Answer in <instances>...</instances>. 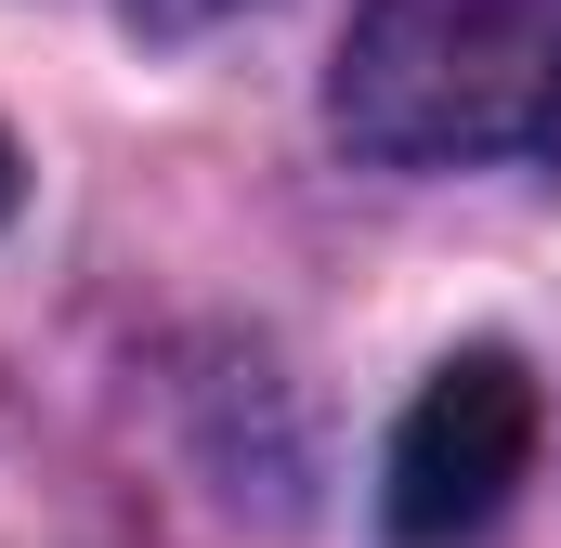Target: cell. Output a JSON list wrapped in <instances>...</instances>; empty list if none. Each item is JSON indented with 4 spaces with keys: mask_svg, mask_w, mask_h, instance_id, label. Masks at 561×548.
Here are the masks:
<instances>
[{
    "mask_svg": "<svg viewBox=\"0 0 561 548\" xmlns=\"http://www.w3.org/2000/svg\"><path fill=\"white\" fill-rule=\"evenodd\" d=\"M327 118L379 170H457L561 132V0H353Z\"/></svg>",
    "mask_w": 561,
    "mask_h": 548,
    "instance_id": "1",
    "label": "cell"
},
{
    "mask_svg": "<svg viewBox=\"0 0 561 548\" xmlns=\"http://www.w3.org/2000/svg\"><path fill=\"white\" fill-rule=\"evenodd\" d=\"M536 431H549V406H536V366L523 353H496V340L444 353L419 379V406H405V431H392V483H379L392 536L405 548H470L523 496Z\"/></svg>",
    "mask_w": 561,
    "mask_h": 548,
    "instance_id": "2",
    "label": "cell"
},
{
    "mask_svg": "<svg viewBox=\"0 0 561 548\" xmlns=\"http://www.w3.org/2000/svg\"><path fill=\"white\" fill-rule=\"evenodd\" d=\"M222 13H249V0H131L144 39H196V26H222Z\"/></svg>",
    "mask_w": 561,
    "mask_h": 548,
    "instance_id": "3",
    "label": "cell"
},
{
    "mask_svg": "<svg viewBox=\"0 0 561 548\" xmlns=\"http://www.w3.org/2000/svg\"><path fill=\"white\" fill-rule=\"evenodd\" d=\"M0 222H13V144H0Z\"/></svg>",
    "mask_w": 561,
    "mask_h": 548,
    "instance_id": "4",
    "label": "cell"
}]
</instances>
